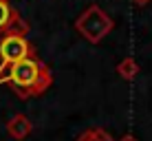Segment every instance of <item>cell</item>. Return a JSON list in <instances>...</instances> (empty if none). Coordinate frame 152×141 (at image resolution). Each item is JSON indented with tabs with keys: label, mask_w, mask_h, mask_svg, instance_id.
Here are the masks:
<instances>
[{
	"label": "cell",
	"mask_w": 152,
	"mask_h": 141,
	"mask_svg": "<svg viewBox=\"0 0 152 141\" xmlns=\"http://www.w3.org/2000/svg\"><path fill=\"white\" fill-rule=\"evenodd\" d=\"M9 84L13 86L15 95L20 99L40 97L53 86V73L49 71L46 64H42L40 60H35L33 55H29V57L15 62L11 66Z\"/></svg>",
	"instance_id": "obj_1"
},
{
	"label": "cell",
	"mask_w": 152,
	"mask_h": 141,
	"mask_svg": "<svg viewBox=\"0 0 152 141\" xmlns=\"http://www.w3.org/2000/svg\"><path fill=\"white\" fill-rule=\"evenodd\" d=\"M113 29H115V20L104 11L99 4H91V7L75 20V31L91 44H99Z\"/></svg>",
	"instance_id": "obj_2"
},
{
	"label": "cell",
	"mask_w": 152,
	"mask_h": 141,
	"mask_svg": "<svg viewBox=\"0 0 152 141\" xmlns=\"http://www.w3.org/2000/svg\"><path fill=\"white\" fill-rule=\"evenodd\" d=\"M29 55H33V49L24 35L11 31L0 33V64H15Z\"/></svg>",
	"instance_id": "obj_3"
},
{
	"label": "cell",
	"mask_w": 152,
	"mask_h": 141,
	"mask_svg": "<svg viewBox=\"0 0 152 141\" xmlns=\"http://www.w3.org/2000/svg\"><path fill=\"white\" fill-rule=\"evenodd\" d=\"M31 130H33V123H31V119L27 117V115H22V113L13 115V117L7 121V134L11 139H15V141L27 139L31 134Z\"/></svg>",
	"instance_id": "obj_4"
},
{
	"label": "cell",
	"mask_w": 152,
	"mask_h": 141,
	"mask_svg": "<svg viewBox=\"0 0 152 141\" xmlns=\"http://www.w3.org/2000/svg\"><path fill=\"white\" fill-rule=\"evenodd\" d=\"M117 73H119V77H124V80H134V77L139 75V64H137V60L134 57H124L121 62L117 64Z\"/></svg>",
	"instance_id": "obj_5"
},
{
	"label": "cell",
	"mask_w": 152,
	"mask_h": 141,
	"mask_svg": "<svg viewBox=\"0 0 152 141\" xmlns=\"http://www.w3.org/2000/svg\"><path fill=\"white\" fill-rule=\"evenodd\" d=\"M4 31H11V33H20V35H27L29 33V24L22 20V15H20L18 11H13L11 15V20H9V24H7V29ZM2 31V33H4Z\"/></svg>",
	"instance_id": "obj_6"
},
{
	"label": "cell",
	"mask_w": 152,
	"mask_h": 141,
	"mask_svg": "<svg viewBox=\"0 0 152 141\" xmlns=\"http://www.w3.org/2000/svg\"><path fill=\"white\" fill-rule=\"evenodd\" d=\"M77 141H113V137L102 128H93V130H86Z\"/></svg>",
	"instance_id": "obj_7"
},
{
	"label": "cell",
	"mask_w": 152,
	"mask_h": 141,
	"mask_svg": "<svg viewBox=\"0 0 152 141\" xmlns=\"http://www.w3.org/2000/svg\"><path fill=\"white\" fill-rule=\"evenodd\" d=\"M13 11H15V9L7 2V0H0V33L7 29V24H9V20H11Z\"/></svg>",
	"instance_id": "obj_8"
},
{
	"label": "cell",
	"mask_w": 152,
	"mask_h": 141,
	"mask_svg": "<svg viewBox=\"0 0 152 141\" xmlns=\"http://www.w3.org/2000/svg\"><path fill=\"white\" fill-rule=\"evenodd\" d=\"M148 2H152V0H132V4H134V7H145Z\"/></svg>",
	"instance_id": "obj_9"
},
{
	"label": "cell",
	"mask_w": 152,
	"mask_h": 141,
	"mask_svg": "<svg viewBox=\"0 0 152 141\" xmlns=\"http://www.w3.org/2000/svg\"><path fill=\"white\" fill-rule=\"evenodd\" d=\"M119 141H139V139L134 137V134H124V137L119 139Z\"/></svg>",
	"instance_id": "obj_10"
}]
</instances>
